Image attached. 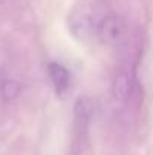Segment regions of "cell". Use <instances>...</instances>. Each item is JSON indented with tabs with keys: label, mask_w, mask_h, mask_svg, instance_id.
Here are the masks:
<instances>
[{
	"label": "cell",
	"mask_w": 153,
	"mask_h": 155,
	"mask_svg": "<svg viewBox=\"0 0 153 155\" xmlns=\"http://www.w3.org/2000/svg\"><path fill=\"white\" fill-rule=\"evenodd\" d=\"M68 27H69L71 35L77 41L86 42L95 33V20L87 9L75 8L71 11L68 17Z\"/></svg>",
	"instance_id": "6da1fadb"
},
{
	"label": "cell",
	"mask_w": 153,
	"mask_h": 155,
	"mask_svg": "<svg viewBox=\"0 0 153 155\" xmlns=\"http://www.w3.org/2000/svg\"><path fill=\"white\" fill-rule=\"evenodd\" d=\"M122 33H123V24L120 21V17L116 14L105 15L101 24L98 26V36L105 45L116 44L122 38Z\"/></svg>",
	"instance_id": "7a4b0ae2"
},
{
	"label": "cell",
	"mask_w": 153,
	"mask_h": 155,
	"mask_svg": "<svg viewBox=\"0 0 153 155\" xmlns=\"http://www.w3.org/2000/svg\"><path fill=\"white\" fill-rule=\"evenodd\" d=\"M47 72H48V77H50V81L54 87V92L59 98H65L68 91H69V71L57 63V62H50L47 65Z\"/></svg>",
	"instance_id": "3957f363"
},
{
	"label": "cell",
	"mask_w": 153,
	"mask_h": 155,
	"mask_svg": "<svg viewBox=\"0 0 153 155\" xmlns=\"http://www.w3.org/2000/svg\"><path fill=\"white\" fill-rule=\"evenodd\" d=\"M74 114H75V122L80 130L87 128L93 117V103L89 97H78L74 107Z\"/></svg>",
	"instance_id": "277c9868"
},
{
	"label": "cell",
	"mask_w": 153,
	"mask_h": 155,
	"mask_svg": "<svg viewBox=\"0 0 153 155\" xmlns=\"http://www.w3.org/2000/svg\"><path fill=\"white\" fill-rule=\"evenodd\" d=\"M111 92H113V98L117 103L125 104L129 100V95H131V78H129L128 72L120 71V72L116 74V77L113 80Z\"/></svg>",
	"instance_id": "5b68a950"
},
{
	"label": "cell",
	"mask_w": 153,
	"mask_h": 155,
	"mask_svg": "<svg viewBox=\"0 0 153 155\" xmlns=\"http://www.w3.org/2000/svg\"><path fill=\"white\" fill-rule=\"evenodd\" d=\"M21 94V84L17 80H3L0 83V95L5 101H12Z\"/></svg>",
	"instance_id": "8992f818"
}]
</instances>
